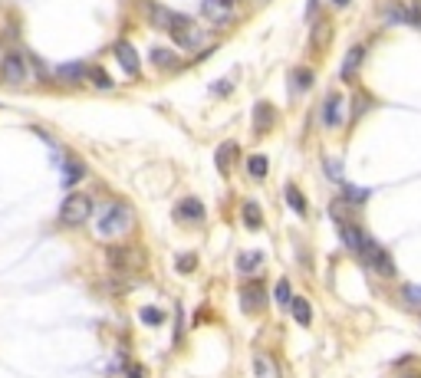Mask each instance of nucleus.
I'll list each match as a JSON object with an SVG mask.
<instances>
[{"instance_id": "nucleus-5", "label": "nucleus", "mask_w": 421, "mask_h": 378, "mask_svg": "<svg viewBox=\"0 0 421 378\" xmlns=\"http://www.w3.org/2000/svg\"><path fill=\"white\" fill-rule=\"evenodd\" d=\"M201 14L211 23L227 26V23H234V0H201Z\"/></svg>"}, {"instance_id": "nucleus-11", "label": "nucleus", "mask_w": 421, "mask_h": 378, "mask_svg": "<svg viewBox=\"0 0 421 378\" xmlns=\"http://www.w3.org/2000/svg\"><path fill=\"white\" fill-rule=\"evenodd\" d=\"M148 14H152V23L162 26V30H168V33H172L175 26H181L184 20H188V17H181V14H175V10H168V7H158V4H152Z\"/></svg>"}, {"instance_id": "nucleus-19", "label": "nucleus", "mask_w": 421, "mask_h": 378, "mask_svg": "<svg viewBox=\"0 0 421 378\" xmlns=\"http://www.w3.org/2000/svg\"><path fill=\"white\" fill-rule=\"evenodd\" d=\"M343 198H345V204L362 207L365 201L372 198V191L369 188H353V184H345V181H343Z\"/></svg>"}, {"instance_id": "nucleus-30", "label": "nucleus", "mask_w": 421, "mask_h": 378, "mask_svg": "<svg viewBox=\"0 0 421 378\" xmlns=\"http://www.w3.org/2000/svg\"><path fill=\"white\" fill-rule=\"evenodd\" d=\"M194 267H198V260H194V253H181V257L175 260V270H178V273H191Z\"/></svg>"}, {"instance_id": "nucleus-22", "label": "nucleus", "mask_w": 421, "mask_h": 378, "mask_svg": "<svg viewBox=\"0 0 421 378\" xmlns=\"http://www.w3.org/2000/svg\"><path fill=\"white\" fill-rule=\"evenodd\" d=\"M257 267H264V253H260V250H250V253H241V257H237V270H241V273H254Z\"/></svg>"}, {"instance_id": "nucleus-18", "label": "nucleus", "mask_w": 421, "mask_h": 378, "mask_svg": "<svg viewBox=\"0 0 421 378\" xmlns=\"http://www.w3.org/2000/svg\"><path fill=\"white\" fill-rule=\"evenodd\" d=\"M86 178V164L76 162V158H66V164H63V184H76V181Z\"/></svg>"}, {"instance_id": "nucleus-4", "label": "nucleus", "mask_w": 421, "mask_h": 378, "mask_svg": "<svg viewBox=\"0 0 421 378\" xmlns=\"http://www.w3.org/2000/svg\"><path fill=\"white\" fill-rule=\"evenodd\" d=\"M359 253H362V260L369 263V267H375L378 273H395V267H392V260H388V253L382 247H378L372 237H365L362 241V247H359Z\"/></svg>"}, {"instance_id": "nucleus-27", "label": "nucleus", "mask_w": 421, "mask_h": 378, "mask_svg": "<svg viewBox=\"0 0 421 378\" xmlns=\"http://www.w3.org/2000/svg\"><path fill=\"white\" fill-rule=\"evenodd\" d=\"M247 172H250V178H254V181H264L266 172H270V164H266L264 155H254V158L247 162Z\"/></svg>"}, {"instance_id": "nucleus-21", "label": "nucleus", "mask_w": 421, "mask_h": 378, "mask_svg": "<svg viewBox=\"0 0 421 378\" xmlns=\"http://www.w3.org/2000/svg\"><path fill=\"white\" fill-rule=\"evenodd\" d=\"M241 214H244V224H247L250 231H260V224H264V214H260V207H257V201H244V207H241Z\"/></svg>"}, {"instance_id": "nucleus-13", "label": "nucleus", "mask_w": 421, "mask_h": 378, "mask_svg": "<svg viewBox=\"0 0 421 378\" xmlns=\"http://www.w3.org/2000/svg\"><path fill=\"white\" fill-rule=\"evenodd\" d=\"M254 375H257V378H284V375H280L276 359H274V355H266V352L254 355Z\"/></svg>"}, {"instance_id": "nucleus-2", "label": "nucleus", "mask_w": 421, "mask_h": 378, "mask_svg": "<svg viewBox=\"0 0 421 378\" xmlns=\"http://www.w3.org/2000/svg\"><path fill=\"white\" fill-rule=\"evenodd\" d=\"M93 217V198L89 194H69L60 207V224L66 227H83Z\"/></svg>"}, {"instance_id": "nucleus-32", "label": "nucleus", "mask_w": 421, "mask_h": 378, "mask_svg": "<svg viewBox=\"0 0 421 378\" xmlns=\"http://www.w3.org/2000/svg\"><path fill=\"white\" fill-rule=\"evenodd\" d=\"M290 300H293V293H290V283H286V280H280V283H276V303H280V306H290Z\"/></svg>"}, {"instance_id": "nucleus-36", "label": "nucleus", "mask_w": 421, "mask_h": 378, "mask_svg": "<svg viewBox=\"0 0 421 378\" xmlns=\"http://www.w3.org/2000/svg\"><path fill=\"white\" fill-rule=\"evenodd\" d=\"M405 378H421V375H415V372H412V375H405Z\"/></svg>"}, {"instance_id": "nucleus-24", "label": "nucleus", "mask_w": 421, "mask_h": 378, "mask_svg": "<svg viewBox=\"0 0 421 378\" xmlns=\"http://www.w3.org/2000/svg\"><path fill=\"white\" fill-rule=\"evenodd\" d=\"M286 204H290L300 217H306V198H303V191L296 188V184H286Z\"/></svg>"}, {"instance_id": "nucleus-15", "label": "nucleus", "mask_w": 421, "mask_h": 378, "mask_svg": "<svg viewBox=\"0 0 421 378\" xmlns=\"http://www.w3.org/2000/svg\"><path fill=\"white\" fill-rule=\"evenodd\" d=\"M339 237H343V243L353 250V253H359L362 241H365V231H362V227H355V224L339 221Z\"/></svg>"}, {"instance_id": "nucleus-20", "label": "nucleus", "mask_w": 421, "mask_h": 378, "mask_svg": "<svg viewBox=\"0 0 421 378\" xmlns=\"http://www.w3.org/2000/svg\"><path fill=\"white\" fill-rule=\"evenodd\" d=\"M152 63H155L158 69H178V56H175L168 46H155V50H152Z\"/></svg>"}, {"instance_id": "nucleus-14", "label": "nucleus", "mask_w": 421, "mask_h": 378, "mask_svg": "<svg viewBox=\"0 0 421 378\" xmlns=\"http://www.w3.org/2000/svg\"><path fill=\"white\" fill-rule=\"evenodd\" d=\"M175 217H178V221H204V204H201L198 198H184L175 207Z\"/></svg>"}, {"instance_id": "nucleus-10", "label": "nucleus", "mask_w": 421, "mask_h": 378, "mask_svg": "<svg viewBox=\"0 0 421 378\" xmlns=\"http://www.w3.org/2000/svg\"><path fill=\"white\" fill-rule=\"evenodd\" d=\"M112 53H115V60H119V66L129 73V76H138V69H142V63H138V53L132 43H125V40H119V43L112 46Z\"/></svg>"}, {"instance_id": "nucleus-31", "label": "nucleus", "mask_w": 421, "mask_h": 378, "mask_svg": "<svg viewBox=\"0 0 421 378\" xmlns=\"http://www.w3.org/2000/svg\"><path fill=\"white\" fill-rule=\"evenodd\" d=\"M86 76L93 79V83H95L99 89H109V86H112V79L105 76V69H86Z\"/></svg>"}, {"instance_id": "nucleus-3", "label": "nucleus", "mask_w": 421, "mask_h": 378, "mask_svg": "<svg viewBox=\"0 0 421 378\" xmlns=\"http://www.w3.org/2000/svg\"><path fill=\"white\" fill-rule=\"evenodd\" d=\"M26 73H30V63H26L24 53L10 50L7 56L0 60V83H4V86H24Z\"/></svg>"}, {"instance_id": "nucleus-34", "label": "nucleus", "mask_w": 421, "mask_h": 378, "mask_svg": "<svg viewBox=\"0 0 421 378\" xmlns=\"http://www.w3.org/2000/svg\"><path fill=\"white\" fill-rule=\"evenodd\" d=\"M405 296L415 300V303H421V290H415V286H405Z\"/></svg>"}, {"instance_id": "nucleus-7", "label": "nucleus", "mask_w": 421, "mask_h": 378, "mask_svg": "<svg viewBox=\"0 0 421 378\" xmlns=\"http://www.w3.org/2000/svg\"><path fill=\"white\" fill-rule=\"evenodd\" d=\"M241 306H244V313H260L266 306V290H264V283H244L241 286Z\"/></svg>"}, {"instance_id": "nucleus-35", "label": "nucleus", "mask_w": 421, "mask_h": 378, "mask_svg": "<svg viewBox=\"0 0 421 378\" xmlns=\"http://www.w3.org/2000/svg\"><path fill=\"white\" fill-rule=\"evenodd\" d=\"M336 7H349V4H353V0H333Z\"/></svg>"}, {"instance_id": "nucleus-12", "label": "nucleus", "mask_w": 421, "mask_h": 378, "mask_svg": "<svg viewBox=\"0 0 421 378\" xmlns=\"http://www.w3.org/2000/svg\"><path fill=\"white\" fill-rule=\"evenodd\" d=\"M362 60H365V46H362V43H355V46H353V50L345 53V60H343V66H339V79H353V76H355V73H359Z\"/></svg>"}, {"instance_id": "nucleus-26", "label": "nucleus", "mask_w": 421, "mask_h": 378, "mask_svg": "<svg viewBox=\"0 0 421 378\" xmlns=\"http://www.w3.org/2000/svg\"><path fill=\"white\" fill-rule=\"evenodd\" d=\"M323 168H326V178H329V181L343 184V178H345V164H343V158H326V162H323Z\"/></svg>"}, {"instance_id": "nucleus-23", "label": "nucleus", "mask_w": 421, "mask_h": 378, "mask_svg": "<svg viewBox=\"0 0 421 378\" xmlns=\"http://www.w3.org/2000/svg\"><path fill=\"white\" fill-rule=\"evenodd\" d=\"M56 76H60L63 83H79V79H86V66H83V63H69V66L56 69Z\"/></svg>"}, {"instance_id": "nucleus-17", "label": "nucleus", "mask_w": 421, "mask_h": 378, "mask_svg": "<svg viewBox=\"0 0 421 378\" xmlns=\"http://www.w3.org/2000/svg\"><path fill=\"white\" fill-rule=\"evenodd\" d=\"M286 313H293V319H296L300 326H310V322H313L310 303L303 300V296H293V300H290V306H286Z\"/></svg>"}, {"instance_id": "nucleus-28", "label": "nucleus", "mask_w": 421, "mask_h": 378, "mask_svg": "<svg viewBox=\"0 0 421 378\" xmlns=\"http://www.w3.org/2000/svg\"><path fill=\"white\" fill-rule=\"evenodd\" d=\"M138 319H142L145 326H162V322H165V313L155 310V306H145V310L138 313Z\"/></svg>"}, {"instance_id": "nucleus-25", "label": "nucleus", "mask_w": 421, "mask_h": 378, "mask_svg": "<svg viewBox=\"0 0 421 378\" xmlns=\"http://www.w3.org/2000/svg\"><path fill=\"white\" fill-rule=\"evenodd\" d=\"M234 152H237V142H224V145L217 148V158H214L217 172H224V174L231 172V155H234Z\"/></svg>"}, {"instance_id": "nucleus-6", "label": "nucleus", "mask_w": 421, "mask_h": 378, "mask_svg": "<svg viewBox=\"0 0 421 378\" xmlns=\"http://www.w3.org/2000/svg\"><path fill=\"white\" fill-rule=\"evenodd\" d=\"M172 36H175V43H178V46H184V50H194V46H204V40H207V36L201 33L198 26H194V20H184L181 26H175V30H172Z\"/></svg>"}, {"instance_id": "nucleus-9", "label": "nucleus", "mask_w": 421, "mask_h": 378, "mask_svg": "<svg viewBox=\"0 0 421 378\" xmlns=\"http://www.w3.org/2000/svg\"><path fill=\"white\" fill-rule=\"evenodd\" d=\"M323 122L326 129H339L345 122V95H326L323 103Z\"/></svg>"}, {"instance_id": "nucleus-33", "label": "nucleus", "mask_w": 421, "mask_h": 378, "mask_svg": "<svg viewBox=\"0 0 421 378\" xmlns=\"http://www.w3.org/2000/svg\"><path fill=\"white\" fill-rule=\"evenodd\" d=\"M125 378H145V372H142V365H129V369H125Z\"/></svg>"}, {"instance_id": "nucleus-16", "label": "nucleus", "mask_w": 421, "mask_h": 378, "mask_svg": "<svg viewBox=\"0 0 421 378\" xmlns=\"http://www.w3.org/2000/svg\"><path fill=\"white\" fill-rule=\"evenodd\" d=\"M274 122H276V109L270 103H257L254 105V129L257 132H266V129H274Z\"/></svg>"}, {"instance_id": "nucleus-29", "label": "nucleus", "mask_w": 421, "mask_h": 378, "mask_svg": "<svg viewBox=\"0 0 421 378\" xmlns=\"http://www.w3.org/2000/svg\"><path fill=\"white\" fill-rule=\"evenodd\" d=\"M310 83H313L310 69H296V73H293V89H296V93H303V89L310 86Z\"/></svg>"}, {"instance_id": "nucleus-8", "label": "nucleus", "mask_w": 421, "mask_h": 378, "mask_svg": "<svg viewBox=\"0 0 421 378\" xmlns=\"http://www.w3.org/2000/svg\"><path fill=\"white\" fill-rule=\"evenodd\" d=\"M385 23L421 26V7H418V4H398V7H388L385 10Z\"/></svg>"}, {"instance_id": "nucleus-1", "label": "nucleus", "mask_w": 421, "mask_h": 378, "mask_svg": "<svg viewBox=\"0 0 421 378\" xmlns=\"http://www.w3.org/2000/svg\"><path fill=\"white\" fill-rule=\"evenodd\" d=\"M132 224H135V214H132L129 204H122V201H112V204L103 207V214H99V224H95V233L99 237H122V233L129 231Z\"/></svg>"}]
</instances>
